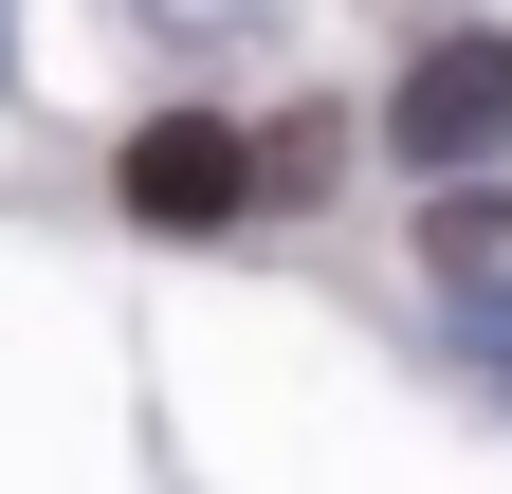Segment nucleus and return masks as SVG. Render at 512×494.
Here are the masks:
<instances>
[{
    "mask_svg": "<svg viewBox=\"0 0 512 494\" xmlns=\"http://www.w3.org/2000/svg\"><path fill=\"white\" fill-rule=\"evenodd\" d=\"M421 257L458 275V293H476V275H512V202H494V183H458V165H439V202H421Z\"/></svg>",
    "mask_w": 512,
    "mask_h": 494,
    "instance_id": "nucleus-3",
    "label": "nucleus"
},
{
    "mask_svg": "<svg viewBox=\"0 0 512 494\" xmlns=\"http://www.w3.org/2000/svg\"><path fill=\"white\" fill-rule=\"evenodd\" d=\"M384 129H403V165H494L512 147V37H439Z\"/></svg>",
    "mask_w": 512,
    "mask_h": 494,
    "instance_id": "nucleus-2",
    "label": "nucleus"
},
{
    "mask_svg": "<svg viewBox=\"0 0 512 494\" xmlns=\"http://www.w3.org/2000/svg\"><path fill=\"white\" fill-rule=\"evenodd\" d=\"M256 202V147L220 129V110H165V129H128V220L147 238H220Z\"/></svg>",
    "mask_w": 512,
    "mask_h": 494,
    "instance_id": "nucleus-1",
    "label": "nucleus"
},
{
    "mask_svg": "<svg viewBox=\"0 0 512 494\" xmlns=\"http://www.w3.org/2000/svg\"><path fill=\"white\" fill-rule=\"evenodd\" d=\"M458 312H476V366H494V385H512V293L476 275V293H458Z\"/></svg>",
    "mask_w": 512,
    "mask_h": 494,
    "instance_id": "nucleus-5",
    "label": "nucleus"
},
{
    "mask_svg": "<svg viewBox=\"0 0 512 494\" xmlns=\"http://www.w3.org/2000/svg\"><path fill=\"white\" fill-rule=\"evenodd\" d=\"M147 19H165V37H238L256 0H147Z\"/></svg>",
    "mask_w": 512,
    "mask_h": 494,
    "instance_id": "nucleus-6",
    "label": "nucleus"
},
{
    "mask_svg": "<svg viewBox=\"0 0 512 494\" xmlns=\"http://www.w3.org/2000/svg\"><path fill=\"white\" fill-rule=\"evenodd\" d=\"M348 147H330V110H293V129H256V202H311Z\"/></svg>",
    "mask_w": 512,
    "mask_h": 494,
    "instance_id": "nucleus-4",
    "label": "nucleus"
}]
</instances>
